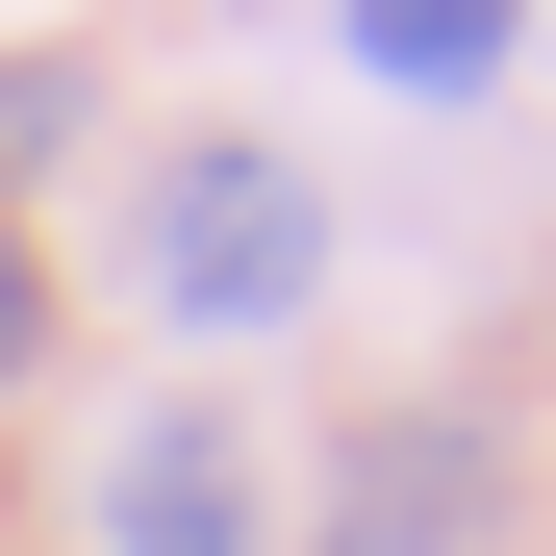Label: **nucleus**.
Listing matches in <instances>:
<instances>
[{"mask_svg": "<svg viewBox=\"0 0 556 556\" xmlns=\"http://www.w3.org/2000/svg\"><path fill=\"white\" fill-rule=\"evenodd\" d=\"M354 26V76H380V102H481V76L531 51V0H329Z\"/></svg>", "mask_w": 556, "mask_h": 556, "instance_id": "20e7f679", "label": "nucleus"}, {"mask_svg": "<svg viewBox=\"0 0 556 556\" xmlns=\"http://www.w3.org/2000/svg\"><path fill=\"white\" fill-rule=\"evenodd\" d=\"M102 556H253V430L228 405H152L102 455Z\"/></svg>", "mask_w": 556, "mask_h": 556, "instance_id": "7ed1b4c3", "label": "nucleus"}, {"mask_svg": "<svg viewBox=\"0 0 556 556\" xmlns=\"http://www.w3.org/2000/svg\"><path fill=\"white\" fill-rule=\"evenodd\" d=\"M26 354H51V253L0 228V380H26Z\"/></svg>", "mask_w": 556, "mask_h": 556, "instance_id": "423d86ee", "label": "nucleus"}, {"mask_svg": "<svg viewBox=\"0 0 556 556\" xmlns=\"http://www.w3.org/2000/svg\"><path fill=\"white\" fill-rule=\"evenodd\" d=\"M76 102H102V76H76V51H26V76H0V152H76Z\"/></svg>", "mask_w": 556, "mask_h": 556, "instance_id": "39448f33", "label": "nucleus"}, {"mask_svg": "<svg viewBox=\"0 0 556 556\" xmlns=\"http://www.w3.org/2000/svg\"><path fill=\"white\" fill-rule=\"evenodd\" d=\"M127 304H152V329H304V304H329V177L253 152V127L152 152V177H127Z\"/></svg>", "mask_w": 556, "mask_h": 556, "instance_id": "f257e3e1", "label": "nucleus"}, {"mask_svg": "<svg viewBox=\"0 0 556 556\" xmlns=\"http://www.w3.org/2000/svg\"><path fill=\"white\" fill-rule=\"evenodd\" d=\"M481 531H506V430H481V405H405V430H354L329 556H481Z\"/></svg>", "mask_w": 556, "mask_h": 556, "instance_id": "f03ea898", "label": "nucleus"}]
</instances>
